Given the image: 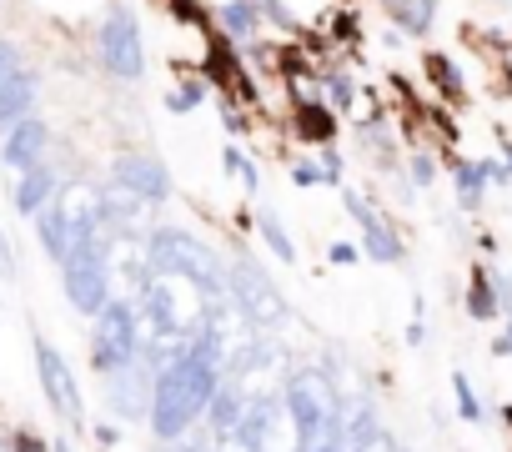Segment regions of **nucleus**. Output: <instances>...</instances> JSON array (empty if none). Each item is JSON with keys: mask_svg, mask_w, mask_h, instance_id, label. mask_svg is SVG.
<instances>
[{"mask_svg": "<svg viewBox=\"0 0 512 452\" xmlns=\"http://www.w3.org/2000/svg\"><path fill=\"white\" fill-rule=\"evenodd\" d=\"M226 367L216 357V347L206 337H191L186 352L156 377V397H151V432L161 442H176L186 437L196 422H206V407H211V392L221 387Z\"/></svg>", "mask_w": 512, "mask_h": 452, "instance_id": "1", "label": "nucleus"}, {"mask_svg": "<svg viewBox=\"0 0 512 452\" xmlns=\"http://www.w3.org/2000/svg\"><path fill=\"white\" fill-rule=\"evenodd\" d=\"M206 307H211V297H206L196 282L176 277V272H151V282L141 287V312H146L151 332L176 337V342L201 337V327H206Z\"/></svg>", "mask_w": 512, "mask_h": 452, "instance_id": "2", "label": "nucleus"}, {"mask_svg": "<svg viewBox=\"0 0 512 452\" xmlns=\"http://www.w3.org/2000/svg\"><path fill=\"white\" fill-rule=\"evenodd\" d=\"M146 252H151V272H176V277L196 282L206 297H226V262L191 232L156 226V232H146Z\"/></svg>", "mask_w": 512, "mask_h": 452, "instance_id": "3", "label": "nucleus"}, {"mask_svg": "<svg viewBox=\"0 0 512 452\" xmlns=\"http://www.w3.org/2000/svg\"><path fill=\"white\" fill-rule=\"evenodd\" d=\"M282 397H287L292 417L302 422L307 447H317V442L342 422V392H337V382H332L327 367H297V372L287 377Z\"/></svg>", "mask_w": 512, "mask_h": 452, "instance_id": "4", "label": "nucleus"}, {"mask_svg": "<svg viewBox=\"0 0 512 452\" xmlns=\"http://www.w3.org/2000/svg\"><path fill=\"white\" fill-rule=\"evenodd\" d=\"M226 297L262 327V332H277V327H287V317H292V307H287V297L277 292V282L256 267L251 257H236V262H226Z\"/></svg>", "mask_w": 512, "mask_h": 452, "instance_id": "5", "label": "nucleus"}, {"mask_svg": "<svg viewBox=\"0 0 512 452\" xmlns=\"http://www.w3.org/2000/svg\"><path fill=\"white\" fill-rule=\"evenodd\" d=\"M131 362H141V312L131 302H106L96 312V332H91V367L106 377Z\"/></svg>", "mask_w": 512, "mask_h": 452, "instance_id": "6", "label": "nucleus"}, {"mask_svg": "<svg viewBox=\"0 0 512 452\" xmlns=\"http://www.w3.org/2000/svg\"><path fill=\"white\" fill-rule=\"evenodd\" d=\"M241 447L246 452H307V437H302V422L292 417L287 397H251L246 417H241Z\"/></svg>", "mask_w": 512, "mask_h": 452, "instance_id": "7", "label": "nucleus"}, {"mask_svg": "<svg viewBox=\"0 0 512 452\" xmlns=\"http://www.w3.org/2000/svg\"><path fill=\"white\" fill-rule=\"evenodd\" d=\"M116 242V237H111ZM111 242H86L76 247L66 262H61V282H66V297L81 317H96L106 302H111Z\"/></svg>", "mask_w": 512, "mask_h": 452, "instance_id": "8", "label": "nucleus"}, {"mask_svg": "<svg viewBox=\"0 0 512 452\" xmlns=\"http://www.w3.org/2000/svg\"><path fill=\"white\" fill-rule=\"evenodd\" d=\"M201 337L216 347V357H221V367H226V377L231 372H241V362L267 342V332L256 327L231 297H211V307H206V327H201Z\"/></svg>", "mask_w": 512, "mask_h": 452, "instance_id": "9", "label": "nucleus"}, {"mask_svg": "<svg viewBox=\"0 0 512 452\" xmlns=\"http://www.w3.org/2000/svg\"><path fill=\"white\" fill-rule=\"evenodd\" d=\"M101 61L116 81H141L146 71V51H141V26L126 6H111L106 26H101Z\"/></svg>", "mask_w": 512, "mask_h": 452, "instance_id": "10", "label": "nucleus"}, {"mask_svg": "<svg viewBox=\"0 0 512 452\" xmlns=\"http://www.w3.org/2000/svg\"><path fill=\"white\" fill-rule=\"evenodd\" d=\"M36 372H41V387H46V402L56 407V417L71 422V427L81 432V427H86V407H81L76 372L66 367V357H61L46 337H36Z\"/></svg>", "mask_w": 512, "mask_h": 452, "instance_id": "11", "label": "nucleus"}, {"mask_svg": "<svg viewBox=\"0 0 512 452\" xmlns=\"http://www.w3.org/2000/svg\"><path fill=\"white\" fill-rule=\"evenodd\" d=\"M342 206L357 216V232H362V252L372 257V262H382V267H392V262H402V237L392 232V221L387 216H377V206L362 196V191H342Z\"/></svg>", "mask_w": 512, "mask_h": 452, "instance_id": "12", "label": "nucleus"}, {"mask_svg": "<svg viewBox=\"0 0 512 452\" xmlns=\"http://www.w3.org/2000/svg\"><path fill=\"white\" fill-rule=\"evenodd\" d=\"M151 397H156V372L146 362H131L121 372H106V402L111 412H121L126 422L151 417Z\"/></svg>", "mask_w": 512, "mask_h": 452, "instance_id": "13", "label": "nucleus"}, {"mask_svg": "<svg viewBox=\"0 0 512 452\" xmlns=\"http://www.w3.org/2000/svg\"><path fill=\"white\" fill-rule=\"evenodd\" d=\"M111 181L131 186V191H136V196H146L151 206H161V201L171 196V171H166V161H161V156H151V151H126V156H116Z\"/></svg>", "mask_w": 512, "mask_h": 452, "instance_id": "14", "label": "nucleus"}, {"mask_svg": "<svg viewBox=\"0 0 512 452\" xmlns=\"http://www.w3.org/2000/svg\"><path fill=\"white\" fill-rule=\"evenodd\" d=\"M46 151H51V131H46V121H41V116H26L21 126L6 131V146H0V166H11V171L21 176V171L41 166Z\"/></svg>", "mask_w": 512, "mask_h": 452, "instance_id": "15", "label": "nucleus"}, {"mask_svg": "<svg viewBox=\"0 0 512 452\" xmlns=\"http://www.w3.org/2000/svg\"><path fill=\"white\" fill-rule=\"evenodd\" d=\"M36 91H41V81H36V71H16L6 86H0V136H6L11 126H21L26 116H36Z\"/></svg>", "mask_w": 512, "mask_h": 452, "instance_id": "16", "label": "nucleus"}, {"mask_svg": "<svg viewBox=\"0 0 512 452\" xmlns=\"http://www.w3.org/2000/svg\"><path fill=\"white\" fill-rule=\"evenodd\" d=\"M246 407H251V392H246L236 377H221V387L211 392V407H206V427L231 432V427H241Z\"/></svg>", "mask_w": 512, "mask_h": 452, "instance_id": "17", "label": "nucleus"}, {"mask_svg": "<svg viewBox=\"0 0 512 452\" xmlns=\"http://www.w3.org/2000/svg\"><path fill=\"white\" fill-rule=\"evenodd\" d=\"M36 237H41V252H46L51 262H66L71 247H76V232H71V221H66V211H61L56 201L36 211Z\"/></svg>", "mask_w": 512, "mask_h": 452, "instance_id": "18", "label": "nucleus"}, {"mask_svg": "<svg viewBox=\"0 0 512 452\" xmlns=\"http://www.w3.org/2000/svg\"><path fill=\"white\" fill-rule=\"evenodd\" d=\"M51 196H56V171H51L46 161L31 166V171H21V181H16V191H11V201H16L21 216H36L41 206H51Z\"/></svg>", "mask_w": 512, "mask_h": 452, "instance_id": "19", "label": "nucleus"}, {"mask_svg": "<svg viewBox=\"0 0 512 452\" xmlns=\"http://www.w3.org/2000/svg\"><path fill=\"white\" fill-rule=\"evenodd\" d=\"M467 317H477V322H492V317H502V302H497V277H492V267H472V277H467Z\"/></svg>", "mask_w": 512, "mask_h": 452, "instance_id": "20", "label": "nucleus"}, {"mask_svg": "<svg viewBox=\"0 0 512 452\" xmlns=\"http://www.w3.org/2000/svg\"><path fill=\"white\" fill-rule=\"evenodd\" d=\"M387 16L397 21V31L427 36L432 31V16H437V0H387Z\"/></svg>", "mask_w": 512, "mask_h": 452, "instance_id": "21", "label": "nucleus"}, {"mask_svg": "<svg viewBox=\"0 0 512 452\" xmlns=\"http://www.w3.org/2000/svg\"><path fill=\"white\" fill-rule=\"evenodd\" d=\"M256 232H262V242L277 252V262H297V242L287 237V226L272 206H256Z\"/></svg>", "mask_w": 512, "mask_h": 452, "instance_id": "22", "label": "nucleus"}, {"mask_svg": "<svg viewBox=\"0 0 512 452\" xmlns=\"http://www.w3.org/2000/svg\"><path fill=\"white\" fill-rule=\"evenodd\" d=\"M221 26L231 41H251L256 26H262V16H256V0H226L221 6Z\"/></svg>", "mask_w": 512, "mask_h": 452, "instance_id": "23", "label": "nucleus"}, {"mask_svg": "<svg viewBox=\"0 0 512 452\" xmlns=\"http://www.w3.org/2000/svg\"><path fill=\"white\" fill-rule=\"evenodd\" d=\"M452 176H457V201H462L467 211H477V206H482V186H487L482 161H452Z\"/></svg>", "mask_w": 512, "mask_h": 452, "instance_id": "24", "label": "nucleus"}, {"mask_svg": "<svg viewBox=\"0 0 512 452\" xmlns=\"http://www.w3.org/2000/svg\"><path fill=\"white\" fill-rule=\"evenodd\" d=\"M452 392H457V417H462V422H482V417H487V412H482V397H477V387H472L467 372H452Z\"/></svg>", "mask_w": 512, "mask_h": 452, "instance_id": "25", "label": "nucleus"}, {"mask_svg": "<svg viewBox=\"0 0 512 452\" xmlns=\"http://www.w3.org/2000/svg\"><path fill=\"white\" fill-rule=\"evenodd\" d=\"M201 101H206V81H186L181 91H171V96H166V106H171L176 116H186V111H196Z\"/></svg>", "mask_w": 512, "mask_h": 452, "instance_id": "26", "label": "nucleus"}, {"mask_svg": "<svg viewBox=\"0 0 512 452\" xmlns=\"http://www.w3.org/2000/svg\"><path fill=\"white\" fill-rule=\"evenodd\" d=\"M221 166H226V171H231V176H236V181H241L246 191H256V166L246 161V151L226 146V151H221Z\"/></svg>", "mask_w": 512, "mask_h": 452, "instance_id": "27", "label": "nucleus"}, {"mask_svg": "<svg viewBox=\"0 0 512 452\" xmlns=\"http://www.w3.org/2000/svg\"><path fill=\"white\" fill-rule=\"evenodd\" d=\"M347 452H402V442H397V437H392V432H387V427L377 422V427H372L367 437H357V442H352Z\"/></svg>", "mask_w": 512, "mask_h": 452, "instance_id": "28", "label": "nucleus"}, {"mask_svg": "<svg viewBox=\"0 0 512 452\" xmlns=\"http://www.w3.org/2000/svg\"><path fill=\"white\" fill-rule=\"evenodd\" d=\"M427 71H432V81H442L452 96H462V81L452 76V66H447V61H437V56H432V61H427Z\"/></svg>", "mask_w": 512, "mask_h": 452, "instance_id": "29", "label": "nucleus"}, {"mask_svg": "<svg viewBox=\"0 0 512 452\" xmlns=\"http://www.w3.org/2000/svg\"><path fill=\"white\" fill-rule=\"evenodd\" d=\"M292 176H297V186H327V171H322V166H312V161H297V166H292Z\"/></svg>", "mask_w": 512, "mask_h": 452, "instance_id": "30", "label": "nucleus"}, {"mask_svg": "<svg viewBox=\"0 0 512 452\" xmlns=\"http://www.w3.org/2000/svg\"><path fill=\"white\" fill-rule=\"evenodd\" d=\"M412 181H417V186H432V181H437V166H432V156H427V151H417V156H412Z\"/></svg>", "mask_w": 512, "mask_h": 452, "instance_id": "31", "label": "nucleus"}, {"mask_svg": "<svg viewBox=\"0 0 512 452\" xmlns=\"http://www.w3.org/2000/svg\"><path fill=\"white\" fill-rule=\"evenodd\" d=\"M0 277H6V282H16V277H21V262H16V252H11L6 232H0Z\"/></svg>", "mask_w": 512, "mask_h": 452, "instance_id": "32", "label": "nucleus"}, {"mask_svg": "<svg viewBox=\"0 0 512 452\" xmlns=\"http://www.w3.org/2000/svg\"><path fill=\"white\" fill-rule=\"evenodd\" d=\"M16 71H21V56H16V46H11V41H0V86H6Z\"/></svg>", "mask_w": 512, "mask_h": 452, "instance_id": "33", "label": "nucleus"}, {"mask_svg": "<svg viewBox=\"0 0 512 452\" xmlns=\"http://www.w3.org/2000/svg\"><path fill=\"white\" fill-rule=\"evenodd\" d=\"M322 171H327V186H337V181H342V151L322 146Z\"/></svg>", "mask_w": 512, "mask_h": 452, "instance_id": "34", "label": "nucleus"}, {"mask_svg": "<svg viewBox=\"0 0 512 452\" xmlns=\"http://www.w3.org/2000/svg\"><path fill=\"white\" fill-rule=\"evenodd\" d=\"M327 86H332V101H337V106H352V81H347V76H332Z\"/></svg>", "mask_w": 512, "mask_h": 452, "instance_id": "35", "label": "nucleus"}, {"mask_svg": "<svg viewBox=\"0 0 512 452\" xmlns=\"http://www.w3.org/2000/svg\"><path fill=\"white\" fill-rule=\"evenodd\" d=\"M332 262H337V267H352V262H357V247H352V242H332Z\"/></svg>", "mask_w": 512, "mask_h": 452, "instance_id": "36", "label": "nucleus"}, {"mask_svg": "<svg viewBox=\"0 0 512 452\" xmlns=\"http://www.w3.org/2000/svg\"><path fill=\"white\" fill-rule=\"evenodd\" d=\"M482 171H487L497 186H512V171H507V166H497V161H482Z\"/></svg>", "mask_w": 512, "mask_h": 452, "instance_id": "37", "label": "nucleus"}, {"mask_svg": "<svg viewBox=\"0 0 512 452\" xmlns=\"http://www.w3.org/2000/svg\"><path fill=\"white\" fill-rule=\"evenodd\" d=\"M492 352H497V357H512V317H507V332L497 337V347H492Z\"/></svg>", "mask_w": 512, "mask_h": 452, "instance_id": "38", "label": "nucleus"}, {"mask_svg": "<svg viewBox=\"0 0 512 452\" xmlns=\"http://www.w3.org/2000/svg\"><path fill=\"white\" fill-rule=\"evenodd\" d=\"M402 452H412V447H402Z\"/></svg>", "mask_w": 512, "mask_h": 452, "instance_id": "39", "label": "nucleus"}]
</instances>
